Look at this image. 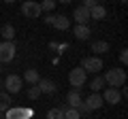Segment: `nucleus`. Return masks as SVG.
<instances>
[{"mask_svg": "<svg viewBox=\"0 0 128 119\" xmlns=\"http://www.w3.org/2000/svg\"><path fill=\"white\" fill-rule=\"evenodd\" d=\"M105 85H109V87H122V85H126V70L124 68H109L105 72Z\"/></svg>", "mask_w": 128, "mask_h": 119, "instance_id": "1", "label": "nucleus"}, {"mask_svg": "<svg viewBox=\"0 0 128 119\" xmlns=\"http://www.w3.org/2000/svg\"><path fill=\"white\" fill-rule=\"evenodd\" d=\"M86 81H88V72L81 68V66H77V68H73L68 72V83H70L73 89H81V87L86 85Z\"/></svg>", "mask_w": 128, "mask_h": 119, "instance_id": "2", "label": "nucleus"}, {"mask_svg": "<svg viewBox=\"0 0 128 119\" xmlns=\"http://www.w3.org/2000/svg\"><path fill=\"white\" fill-rule=\"evenodd\" d=\"M102 66H105V64H102L100 55H90V58H83V60H81V68L86 70V72H94V74H98Z\"/></svg>", "mask_w": 128, "mask_h": 119, "instance_id": "3", "label": "nucleus"}, {"mask_svg": "<svg viewBox=\"0 0 128 119\" xmlns=\"http://www.w3.org/2000/svg\"><path fill=\"white\" fill-rule=\"evenodd\" d=\"M15 53H17V49H15V43L13 41H2V43H0V62H2V64L13 62Z\"/></svg>", "mask_w": 128, "mask_h": 119, "instance_id": "4", "label": "nucleus"}, {"mask_svg": "<svg viewBox=\"0 0 128 119\" xmlns=\"http://www.w3.org/2000/svg\"><path fill=\"white\" fill-rule=\"evenodd\" d=\"M22 13H24V17H28V19H36V17H41V4H38L36 0H26L22 4Z\"/></svg>", "mask_w": 128, "mask_h": 119, "instance_id": "5", "label": "nucleus"}, {"mask_svg": "<svg viewBox=\"0 0 128 119\" xmlns=\"http://www.w3.org/2000/svg\"><path fill=\"white\" fill-rule=\"evenodd\" d=\"M2 85H4V89L9 94H19V92H22V87H24V79L19 77V74H9Z\"/></svg>", "mask_w": 128, "mask_h": 119, "instance_id": "6", "label": "nucleus"}, {"mask_svg": "<svg viewBox=\"0 0 128 119\" xmlns=\"http://www.w3.org/2000/svg\"><path fill=\"white\" fill-rule=\"evenodd\" d=\"M32 117V109L26 106H13V109H6V117L4 119H30Z\"/></svg>", "mask_w": 128, "mask_h": 119, "instance_id": "7", "label": "nucleus"}, {"mask_svg": "<svg viewBox=\"0 0 128 119\" xmlns=\"http://www.w3.org/2000/svg\"><path fill=\"white\" fill-rule=\"evenodd\" d=\"M100 96H102V102H107V104H113V106L122 102V94H120L118 87H107Z\"/></svg>", "mask_w": 128, "mask_h": 119, "instance_id": "8", "label": "nucleus"}, {"mask_svg": "<svg viewBox=\"0 0 128 119\" xmlns=\"http://www.w3.org/2000/svg\"><path fill=\"white\" fill-rule=\"evenodd\" d=\"M83 102L88 104V109H90V111H96V109H100V106L105 104V102H102V96H100V92H92V94H90V96H88Z\"/></svg>", "mask_w": 128, "mask_h": 119, "instance_id": "9", "label": "nucleus"}, {"mask_svg": "<svg viewBox=\"0 0 128 119\" xmlns=\"http://www.w3.org/2000/svg\"><path fill=\"white\" fill-rule=\"evenodd\" d=\"M73 34H75V38H77V41H88V38H90V34H92V30H90V26H88V23H77V26L73 28Z\"/></svg>", "mask_w": 128, "mask_h": 119, "instance_id": "10", "label": "nucleus"}, {"mask_svg": "<svg viewBox=\"0 0 128 119\" xmlns=\"http://www.w3.org/2000/svg\"><path fill=\"white\" fill-rule=\"evenodd\" d=\"M73 19L77 23H88L90 21V9H88V6H77V9L73 11Z\"/></svg>", "mask_w": 128, "mask_h": 119, "instance_id": "11", "label": "nucleus"}, {"mask_svg": "<svg viewBox=\"0 0 128 119\" xmlns=\"http://www.w3.org/2000/svg\"><path fill=\"white\" fill-rule=\"evenodd\" d=\"M105 17H107V9H105L102 4L90 6V19H94V21H102Z\"/></svg>", "mask_w": 128, "mask_h": 119, "instance_id": "12", "label": "nucleus"}, {"mask_svg": "<svg viewBox=\"0 0 128 119\" xmlns=\"http://www.w3.org/2000/svg\"><path fill=\"white\" fill-rule=\"evenodd\" d=\"M38 89H41V94H56V83L51 81V79H38Z\"/></svg>", "mask_w": 128, "mask_h": 119, "instance_id": "13", "label": "nucleus"}, {"mask_svg": "<svg viewBox=\"0 0 128 119\" xmlns=\"http://www.w3.org/2000/svg\"><path fill=\"white\" fill-rule=\"evenodd\" d=\"M81 94H79V89H70L68 94H66V106H73V109H77L79 104H81Z\"/></svg>", "mask_w": 128, "mask_h": 119, "instance_id": "14", "label": "nucleus"}, {"mask_svg": "<svg viewBox=\"0 0 128 119\" xmlns=\"http://www.w3.org/2000/svg\"><path fill=\"white\" fill-rule=\"evenodd\" d=\"M51 26H54L56 30H60V32H64V30H68V28H70V19L64 17V15H56V19H54Z\"/></svg>", "mask_w": 128, "mask_h": 119, "instance_id": "15", "label": "nucleus"}, {"mask_svg": "<svg viewBox=\"0 0 128 119\" xmlns=\"http://www.w3.org/2000/svg\"><path fill=\"white\" fill-rule=\"evenodd\" d=\"M24 81L26 83H30V85H36L38 83V79H41V74H38V70L36 68H26V72H24Z\"/></svg>", "mask_w": 128, "mask_h": 119, "instance_id": "16", "label": "nucleus"}, {"mask_svg": "<svg viewBox=\"0 0 128 119\" xmlns=\"http://www.w3.org/2000/svg\"><path fill=\"white\" fill-rule=\"evenodd\" d=\"M109 49H111V45H109L107 41H94V43H92V51H94L96 55L109 53Z\"/></svg>", "mask_w": 128, "mask_h": 119, "instance_id": "17", "label": "nucleus"}, {"mask_svg": "<svg viewBox=\"0 0 128 119\" xmlns=\"http://www.w3.org/2000/svg\"><path fill=\"white\" fill-rule=\"evenodd\" d=\"M0 34H2L4 41H13V38H15V28H13V23H4V26L0 28Z\"/></svg>", "mask_w": 128, "mask_h": 119, "instance_id": "18", "label": "nucleus"}, {"mask_svg": "<svg viewBox=\"0 0 128 119\" xmlns=\"http://www.w3.org/2000/svg\"><path fill=\"white\" fill-rule=\"evenodd\" d=\"M9 106H11V94L9 92H0V115L6 113Z\"/></svg>", "mask_w": 128, "mask_h": 119, "instance_id": "19", "label": "nucleus"}, {"mask_svg": "<svg viewBox=\"0 0 128 119\" xmlns=\"http://www.w3.org/2000/svg\"><path fill=\"white\" fill-rule=\"evenodd\" d=\"M62 113H64V119H81V113L73 106H62Z\"/></svg>", "mask_w": 128, "mask_h": 119, "instance_id": "20", "label": "nucleus"}, {"mask_svg": "<svg viewBox=\"0 0 128 119\" xmlns=\"http://www.w3.org/2000/svg\"><path fill=\"white\" fill-rule=\"evenodd\" d=\"M90 89L92 92H100V89H105V79L102 77H94L90 83Z\"/></svg>", "mask_w": 128, "mask_h": 119, "instance_id": "21", "label": "nucleus"}, {"mask_svg": "<svg viewBox=\"0 0 128 119\" xmlns=\"http://www.w3.org/2000/svg\"><path fill=\"white\" fill-rule=\"evenodd\" d=\"M38 4H41V11L51 13V11L56 9V4H58V2H56V0H43V2H38Z\"/></svg>", "mask_w": 128, "mask_h": 119, "instance_id": "22", "label": "nucleus"}, {"mask_svg": "<svg viewBox=\"0 0 128 119\" xmlns=\"http://www.w3.org/2000/svg\"><path fill=\"white\" fill-rule=\"evenodd\" d=\"M43 94H41V89H38V85H30V89H28V98L30 100H38Z\"/></svg>", "mask_w": 128, "mask_h": 119, "instance_id": "23", "label": "nucleus"}, {"mask_svg": "<svg viewBox=\"0 0 128 119\" xmlns=\"http://www.w3.org/2000/svg\"><path fill=\"white\" fill-rule=\"evenodd\" d=\"M45 119H64V113H62V109H49Z\"/></svg>", "mask_w": 128, "mask_h": 119, "instance_id": "24", "label": "nucleus"}, {"mask_svg": "<svg viewBox=\"0 0 128 119\" xmlns=\"http://www.w3.org/2000/svg\"><path fill=\"white\" fill-rule=\"evenodd\" d=\"M120 62H122V66L128 64V49H122V51H120Z\"/></svg>", "mask_w": 128, "mask_h": 119, "instance_id": "25", "label": "nucleus"}, {"mask_svg": "<svg viewBox=\"0 0 128 119\" xmlns=\"http://www.w3.org/2000/svg\"><path fill=\"white\" fill-rule=\"evenodd\" d=\"M77 111H79V113H81V115H90V113H92V111L88 109V104H86V102H81V104L77 106Z\"/></svg>", "mask_w": 128, "mask_h": 119, "instance_id": "26", "label": "nucleus"}, {"mask_svg": "<svg viewBox=\"0 0 128 119\" xmlns=\"http://www.w3.org/2000/svg\"><path fill=\"white\" fill-rule=\"evenodd\" d=\"M54 19H56V15H54V13H47L45 17H43V21H45L47 26H51V23H54Z\"/></svg>", "mask_w": 128, "mask_h": 119, "instance_id": "27", "label": "nucleus"}, {"mask_svg": "<svg viewBox=\"0 0 128 119\" xmlns=\"http://www.w3.org/2000/svg\"><path fill=\"white\" fill-rule=\"evenodd\" d=\"M81 4H83V6H88V9H90V6H94V4H98V0H83Z\"/></svg>", "mask_w": 128, "mask_h": 119, "instance_id": "28", "label": "nucleus"}, {"mask_svg": "<svg viewBox=\"0 0 128 119\" xmlns=\"http://www.w3.org/2000/svg\"><path fill=\"white\" fill-rule=\"evenodd\" d=\"M56 2H60V4H70L73 0H56Z\"/></svg>", "mask_w": 128, "mask_h": 119, "instance_id": "29", "label": "nucleus"}, {"mask_svg": "<svg viewBox=\"0 0 128 119\" xmlns=\"http://www.w3.org/2000/svg\"><path fill=\"white\" fill-rule=\"evenodd\" d=\"M4 2H6V4H13V2H15V0H4Z\"/></svg>", "mask_w": 128, "mask_h": 119, "instance_id": "30", "label": "nucleus"}, {"mask_svg": "<svg viewBox=\"0 0 128 119\" xmlns=\"http://www.w3.org/2000/svg\"><path fill=\"white\" fill-rule=\"evenodd\" d=\"M2 70H4V68H2V62H0V72H2Z\"/></svg>", "mask_w": 128, "mask_h": 119, "instance_id": "31", "label": "nucleus"}, {"mask_svg": "<svg viewBox=\"0 0 128 119\" xmlns=\"http://www.w3.org/2000/svg\"><path fill=\"white\" fill-rule=\"evenodd\" d=\"M120 2H122V4H124V2H126V0H120Z\"/></svg>", "mask_w": 128, "mask_h": 119, "instance_id": "32", "label": "nucleus"}]
</instances>
